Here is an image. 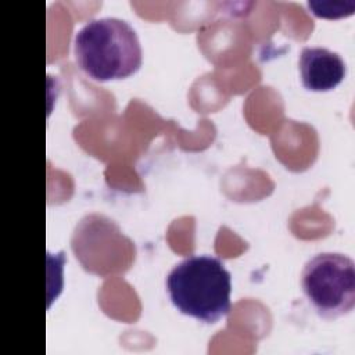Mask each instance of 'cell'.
Returning a JSON list of instances; mask_svg holds the SVG:
<instances>
[{
  "label": "cell",
  "mask_w": 355,
  "mask_h": 355,
  "mask_svg": "<svg viewBox=\"0 0 355 355\" xmlns=\"http://www.w3.org/2000/svg\"><path fill=\"white\" fill-rule=\"evenodd\" d=\"M73 54L78 67L98 82L128 78L143 61L135 28L118 17H100L85 22L75 33Z\"/></svg>",
  "instance_id": "1"
},
{
  "label": "cell",
  "mask_w": 355,
  "mask_h": 355,
  "mask_svg": "<svg viewBox=\"0 0 355 355\" xmlns=\"http://www.w3.org/2000/svg\"><path fill=\"white\" fill-rule=\"evenodd\" d=\"M301 83L312 92H327L343 82L347 65L343 57L326 47H302L298 58Z\"/></svg>",
  "instance_id": "4"
},
{
  "label": "cell",
  "mask_w": 355,
  "mask_h": 355,
  "mask_svg": "<svg viewBox=\"0 0 355 355\" xmlns=\"http://www.w3.org/2000/svg\"><path fill=\"white\" fill-rule=\"evenodd\" d=\"M301 288L312 309L323 319L349 313L355 305V263L341 252H319L301 272Z\"/></svg>",
  "instance_id": "3"
},
{
  "label": "cell",
  "mask_w": 355,
  "mask_h": 355,
  "mask_svg": "<svg viewBox=\"0 0 355 355\" xmlns=\"http://www.w3.org/2000/svg\"><path fill=\"white\" fill-rule=\"evenodd\" d=\"M308 7L312 10V12L318 17L323 18H340L352 14L355 3L354 1H308Z\"/></svg>",
  "instance_id": "5"
},
{
  "label": "cell",
  "mask_w": 355,
  "mask_h": 355,
  "mask_svg": "<svg viewBox=\"0 0 355 355\" xmlns=\"http://www.w3.org/2000/svg\"><path fill=\"white\" fill-rule=\"evenodd\" d=\"M173 306L202 323H216L232 306V276L212 255H190L178 262L165 279Z\"/></svg>",
  "instance_id": "2"
}]
</instances>
